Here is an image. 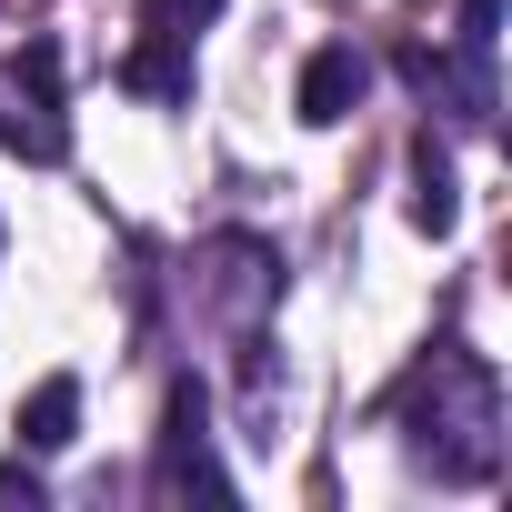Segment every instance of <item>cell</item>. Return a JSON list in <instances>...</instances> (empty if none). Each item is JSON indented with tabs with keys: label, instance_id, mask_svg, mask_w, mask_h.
Instances as JSON below:
<instances>
[{
	"label": "cell",
	"instance_id": "9c48e42d",
	"mask_svg": "<svg viewBox=\"0 0 512 512\" xmlns=\"http://www.w3.org/2000/svg\"><path fill=\"white\" fill-rule=\"evenodd\" d=\"M412 221H422L432 241H452V231H462V181H452V151H442V131H432V121L412 131Z\"/></svg>",
	"mask_w": 512,
	"mask_h": 512
},
{
	"label": "cell",
	"instance_id": "8fae6325",
	"mask_svg": "<svg viewBox=\"0 0 512 512\" xmlns=\"http://www.w3.org/2000/svg\"><path fill=\"white\" fill-rule=\"evenodd\" d=\"M0 502H31V512L51 502V482H41V462H31V452H11V462H0Z\"/></svg>",
	"mask_w": 512,
	"mask_h": 512
},
{
	"label": "cell",
	"instance_id": "52a82bcc",
	"mask_svg": "<svg viewBox=\"0 0 512 512\" xmlns=\"http://www.w3.org/2000/svg\"><path fill=\"white\" fill-rule=\"evenodd\" d=\"M121 91H131V101H161V111H191V91H201L191 31H141V41L121 51Z\"/></svg>",
	"mask_w": 512,
	"mask_h": 512
},
{
	"label": "cell",
	"instance_id": "30bf717a",
	"mask_svg": "<svg viewBox=\"0 0 512 512\" xmlns=\"http://www.w3.org/2000/svg\"><path fill=\"white\" fill-rule=\"evenodd\" d=\"M231 0H141V31H211Z\"/></svg>",
	"mask_w": 512,
	"mask_h": 512
},
{
	"label": "cell",
	"instance_id": "7c38bea8",
	"mask_svg": "<svg viewBox=\"0 0 512 512\" xmlns=\"http://www.w3.org/2000/svg\"><path fill=\"white\" fill-rule=\"evenodd\" d=\"M492 41H502V0H462V51L492 61Z\"/></svg>",
	"mask_w": 512,
	"mask_h": 512
},
{
	"label": "cell",
	"instance_id": "5b68a950",
	"mask_svg": "<svg viewBox=\"0 0 512 512\" xmlns=\"http://www.w3.org/2000/svg\"><path fill=\"white\" fill-rule=\"evenodd\" d=\"M392 71L412 81V101L432 111V121H452V131H492V111H502V91H492V61L482 51H442V41H402L392 51Z\"/></svg>",
	"mask_w": 512,
	"mask_h": 512
},
{
	"label": "cell",
	"instance_id": "3957f363",
	"mask_svg": "<svg viewBox=\"0 0 512 512\" xmlns=\"http://www.w3.org/2000/svg\"><path fill=\"white\" fill-rule=\"evenodd\" d=\"M151 502H231V472H221V442H211V382L201 372H171V392H161Z\"/></svg>",
	"mask_w": 512,
	"mask_h": 512
},
{
	"label": "cell",
	"instance_id": "277c9868",
	"mask_svg": "<svg viewBox=\"0 0 512 512\" xmlns=\"http://www.w3.org/2000/svg\"><path fill=\"white\" fill-rule=\"evenodd\" d=\"M282 241L272 231H211L201 251H191V292H201V312L221 322V332H251V322H272L282 312Z\"/></svg>",
	"mask_w": 512,
	"mask_h": 512
},
{
	"label": "cell",
	"instance_id": "ba28073f",
	"mask_svg": "<svg viewBox=\"0 0 512 512\" xmlns=\"http://www.w3.org/2000/svg\"><path fill=\"white\" fill-rule=\"evenodd\" d=\"M11 432H21L31 462H61V452L81 442V372H41V382L21 392V422H11Z\"/></svg>",
	"mask_w": 512,
	"mask_h": 512
},
{
	"label": "cell",
	"instance_id": "7a4b0ae2",
	"mask_svg": "<svg viewBox=\"0 0 512 512\" xmlns=\"http://www.w3.org/2000/svg\"><path fill=\"white\" fill-rule=\"evenodd\" d=\"M0 151L61 171L71 161V51L51 31H31L21 51H0Z\"/></svg>",
	"mask_w": 512,
	"mask_h": 512
},
{
	"label": "cell",
	"instance_id": "8992f818",
	"mask_svg": "<svg viewBox=\"0 0 512 512\" xmlns=\"http://www.w3.org/2000/svg\"><path fill=\"white\" fill-rule=\"evenodd\" d=\"M362 91H372V51H352V41H322V51L302 61V81H292V111H302L312 131H342V121L362 111Z\"/></svg>",
	"mask_w": 512,
	"mask_h": 512
},
{
	"label": "cell",
	"instance_id": "6da1fadb",
	"mask_svg": "<svg viewBox=\"0 0 512 512\" xmlns=\"http://www.w3.org/2000/svg\"><path fill=\"white\" fill-rule=\"evenodd\" d=\"M392 432L402 462L442 492H482L502 472V372L472 342H432L402 382H392Z\"/></svg>",
	"mask_w": 512,
	"mask_h": 512
}]
</instances>
